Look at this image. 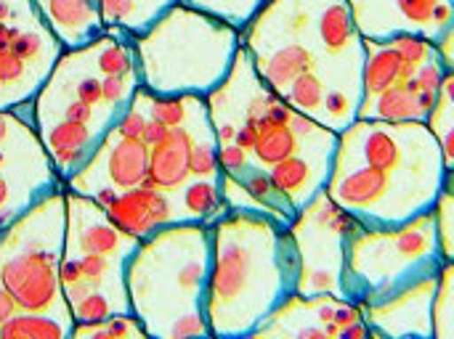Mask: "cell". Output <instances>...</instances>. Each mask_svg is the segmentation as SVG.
I'll use <instances>...</instances> for the list:
<instances>
[{
  "mask_svg": "<svg viewBox=\"0 0 454 339\" xmlns=\"http://www.w3.org/2000/svg\"><path fill=\"white\" fill-rule=\"evenodd\" d=\"M359 321L362 311L351 300L293 292L253 332V339H338L346 327Z\"/></svg>",
  "mask_w": 454,
  "mask_h": 339,
  "instance_id": "11",
  "label": "cell"
},
{
  "mask_svg": "<svg viewBox=\"0 0 454 339\" xmlns=\"http://www.w3.org/2000/svg\"><path fill=\"white\" fill-rule=\"evenodd\" d=\"M19 308H16V303H13V297H11V292L5 289V284L0 281V327L16 313Z\"/></svg>",
  "mask_w": 454,
  "mask_h": 339,
  "instance_id": "27",
  "label": "cell"
},
{
  "mask_svg": "<svg viewBox=\"0 0 454 339\" xmlns=\"http://www.w3.org/2000/svg\"><path fill=\"white\" fill-rule=\"evenodd\" d=\"M59 189H64V181L35 125L13 109H0V231Z\"/></svg>",
  "mask_w": 454,
  "mask_h": 339,
  "instance_id": "8",
  "label": "cell"
},
{
  "mask_svg": "<svg viewBox=\"0 0 454 339\" xmlns=\"http://www.w3.org/2000/svg\"><path fill=\"white\" fill-rule=\"evenodd\" d=\"M104 210L120 231L130 234L138 242L157 234L165 226L178 223L173 210V196L152 186H136L120 191Z\"/></svg>",
  "mask_w": 454,
  "mask_h": 339,
  "instance_id": "15",
  "label": "cell"
},
{
  "mask_svg": "<svg viewBox=\"0 0 454 339\" xmlns=\"http://www.w3.org/2000/svg\"><path fill=\"white\" fill-rule=\"evenodd\" d=\"M210 125L205 98L194 96L192 109L184 119V125L170 127L160 143L149 149V165H146V181L141 186H152L160 191H178L189 178V159H192V146L197 135Z\"/></svg>",
  "mask_w": 454,
  "mask_h": 339,
  "instance_id": "13",
  "label": "cell"
},
{
  "mask_svg": "<svg viewBox=\"0 0 454 339\" xmlns=\"http://www.w3.org/2000/svg\"><path fill=\"white\" fill-rule=\"evenodd\" d=\"M454 72H447L444 80H442V88H439V98L426 119L428 130L436 135L439 141V149H442V157H444V165L454 170Z\"/></svg>",
  "mask_w": 454,
  "mask_h": 339,
  "instance_id": "20",
  "label": "cell"
},
{
  "mask_svg": "<svg viewBox=\"0 0 454 339\" xmlns=\"http://www.w3.org/2000/svg\"><path fill=\"white\" fill-rule=\"evenodd\" d=\"M420 66L402 61L399 50L386 40H364V61H362V101L359 106L370 104L375 96L388 90L396 82H407L415 77Z\"/></svg>",
  "mask_w": 454,
  "mask_h": 339,
  "instance_id": "17",
  "label": "cell"
},
{
  "mask_svg": "<svg viewBox=\"0 0 454 339\" xmlns=\"http://www.w3.org/2000/svg\"><path fill=\"white\" fill-rule=\"evenodd\" d=\"M439 274L418 279L388 297L362 305V319L372 337L431 339V305L436 295Z\"/></svg>",
  "mask_w": 454,
  "mask_h": 339,
  "instance_id": "12",
  "label": "cell"
},
{
  "mask_svg": "<svg viewBox=\"0 0 454 339\" xmlns=\"http://www.w3.org/2000/svg\"><path fill=\"white\" fill-rule=\"evenodd\" d=\"M362 40L386 42L396 35L436 40L454 27V0H346Z\"/></svg>",
  "mask_w": 454,
  "mask_h": 339,
  "instance_id": "10",
  "label": "cell"
},
{
  "mask_svg": "<svg viewBox=\"0 0 454 339\" xmlns=\"http://www.w3.org/2000/svg\"><path fill=\"white\" fill-rule=\"evenodd\" d=\"M173 196V210L178 223H202L213 226L223 212V196H221V178H189Z\"/></svg>",
  "mask_w": 454,
  "mask_h": 339,
  "instance_id": "18",
  "label": "cell"
},
{
  "mask_svg": "<svg viewBox=\"0 0 454 339\" xmlns=\"http://www.w3.org/2000/svg\"><path fill=\"white\" fill-rule=\"evenodd\" d=\"M434 48H436V53H439L442 64L454 72V27L444 29V32L434 40Z\"/></svg>",
  "mask_w": 454,
  "mask_h": 339,
  "instance_id": "25",
  "label": "cell"
},
{
  "mask_svg": "<svg viewBox=\"0 0 454 339\" xmlns=\"http://www.w3.org/2000/svg\"><path fill=\"white\" fill-rule=\"evenodd\" d=\"M64 50L82 48L104 35L98 0H32Z\"/></svg>",
  "mask_w": 454,
  "mask_h": 339,
  "instance_id": "16",
  "label": "cell"
},
{
  "mask_svg": "<svg viewBox=\"0 0 454 339\" xmlns=\"http://www.w3.org/2000/svg\"><path fill=\"white\" fill-rule=\"evenodd\" d=\"M444 263L431 210L399 226H359L343 247V300L359 308L378 303Z\"/></svg>",
  "mask_w": 454,
  "mask_h": 339,
  "instance_id": "5",
  "label": "cell"
},
{
  "mask_svg": "<svg viewBox=\"0 0 454 339\" xmlns=\"http://www.w3.org/2000/svg\"><path fill=\"white\" fill-rule=\"evenodd\" d=\"M239 45V29L173 3L133 37L141 88L157 96L205 98L226 80Z\"/></svg>",
  "mask_w": 454,
  "mask_h": 339,
  "instance_id": "4",
  "label": "cell"
},
{
  "mask_svg": "<svg viewBox=\"0 0 454 339\" xmlns=\"http://www.w3.org/2000/svg\"><path fill=\"white\" fill-rule=\"evenodd\" d=\"M239 40L279 98L295 77L317 74L327 88L325 127L340 133L356 119L364 40L346 0H266Z\"/></svg>",
  "mask_w": 454,
  "mask_h": 339,
  "instance_id": "1",
  "label": "cell"
},
{
  "mask_svg": "<svg viewBox=\"0 0 454 339\" xmlns=\"http://www.w3.org/2000/svg\"><path fill=\"white\" fill-rule=\"evenodd\" d=\"M8 50L48 72L64 53L32 0H0V53Z\"/></svg>",
  "mask_w": 454,
  "mask_h": 339,
  "instance_id": "14",
  "label": "cell"
},
{
  "mask_svg": "<svg viewBox=\"0 0 454 339\" xmlns=\"http://www.w3.org/2000/svg\"><path fill=\"white\" fill-rule=\"evenodd\" d=\"M210 276V226L173 223L138 242L125 266L130 313L146 337H210L205 292Z\"/></svg>",
  "mask_w": 454,
  "mask_h": 339,
  "instance_id": "3",
  "label": "cell"
},
{
  "mask_svg": "<svg viewBox=\"0 0 454 339\" xmlns=\"http://www.w3.org/2000/svg\"><path fill=\"white\" fill-rule=\"evenodd\" d=\"M64 255V189L43 196L0 231V281L19 311L72 321L59 284Z\"/></svg>",
  "mask_w": 454,
  "mask_h": 339,
  "instance_id": "6",
  "label": "cell"
},
{
  "mask_svg": "<svg viewBox=\"0 0 454 339\" xmlns=\"http://www.w3.org/2000/svg\"><path fill=\"white\" fill-rule=\"evenodd\" d=\"M192 11H200L205 16H213L218 21H226L234 29H245L253 16L266 5V0H176Z\"/></svg>",
  "mask_w": 454,
  "mask_h": 339,
  "instance_id": "21",
  "label": "cell"
},
{
  "mask_svg": "<svg viewBox=\"0 0 454 339\" xmlns=\"http://www.w3.org/2000/svg\"><path fill=\"white\" fill-rule=\"evenodd\" d=\"M149 146L141 138H122L109 130L90 159L64 181L67 191L90 196L101 207H106L120 191L136 189L146 181Z\"/></svg>",
  "mask_w": 454,
  "mask_h": 339,
  "instance_id": "9",
  "label": "cell"
},
{
  "mask_svg": "<svg viewBox=\"0 0 454 339\" xmlns=\"http://www.w3.org/2000/svg\"><path fill=\"white\" fill-rule=\"evenodd\" d=\"M298 252L290 231L263 212L226 210L210 226L205 319L210 337L245 339L295 292Z\"/></svg>",
  "mask_w": 454,
  "mask_h": 339,
  "instance_id": "2",
  "label": "cell"
},
{
  "mask_svg": "<svg viewBox=\"0 0 454 339\" xmlns=\"http://www.w3.org/2000/svg\"><path fill=\"white\" fill-rule=\"evenodd\" d=\"M146 339V332L141 321L128 311V313H112L101 321L90 324H74L69 339Z\"/></svg>",
  "mask_w": 454,
  "mask_h": 339,
  "instance_id": "23",
  "label": "cell"
},
{
  "mask_svg": "<svg viewBox=\"0 0 454 339\" xmlns=\"http://www.w3.org/2000/svg\"><path fill=\"white\" fill-rule=\"evenodd\" d=\"M359 226L362 223L338 207L325 189L295 212L287 228L298 252L295 292L343 297V247Z\"/></svg>",
  "mask_w": 454,
  "mask_h": 339,
  "instance_id": "7",
  "label": "cell"
},
{
  "mask_svg": "<svg viewBox=\"0 0 454 339\" xmlns=\"http://www.w3.org/2000/svg\"><path fill=\"white\" fill-rule=\"evenodd\" d=\"M431 215H434L439 252L447 263H454V181L444 183V189L439 191L431 207Z\"/></svg>",
  "mask_w": 454,
  "mask_h": 339,
  "instance_id": "24",
  "label": "cell"
},
{
  "mask_svg": "<svg viewBox=\"0 0 454 339\" xmlns=\"http://www.w3.org/2000/svg\"><path fill=\"white\" fill-rule=\"evenodd\" d=\"M170 127H165L162 122H157V119H146V127H144V135H141V141L152 149L154 143H160L162 138H165V133H168Z\"/></svg>",
  "mask_w": 454,
  "mask_h": 339,
  "instance_id": "26",
  "label": "cell"
},
{
  "mask_svg": "<svg viewBox=\"0 0 454 339\" xmlns=\"http://www.w3.org/2000/svg\"><path fill=\"white\" fill-rule=\"evenodd\" d=\"M431 339H454V263H444L431 305Z\"/></svg>",
  "mask_w": 454,
  "mask_h": 339,
  "instance_id": "22",
  "label": "cell"
},
{
  "mask_svg": "<svg viewBox=\"0 0 454 339\" xmlns=\"http://www.w3.org/2000/svg\"><path fill=\"white\" fill-rule=\"evenodd\" d=\"M72 321L40 311H16L3 327L0 339H69Z\"/></svg>",
  "mask_w": 454,
  "mask_h": 339,
  "instance_id": "19",
  "label": "cell"
}]
</instances>
